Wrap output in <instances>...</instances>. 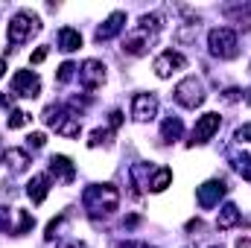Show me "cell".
<instances>
[{
	"label": "cell",
	"mask_w": 251,
	"mask_h": 248,
	"mask_svg": "<svg viewBox=\"0 0 251 248\" xmlns=\"http://www.w3.org/2000/svg\"><path fill=\"white\" fill-rule=\"evenodd\" d=\"M231 164H234V170L246 178L251 184V155H246V152H240V155H231Z\"/></svg>",
	"instance_id": "7402d4cb"
},
{
	"label": "cell",
	"mask_w": 251,
	"mask_h": 248,
	"mask_svg": "<svg viewBox=\"0 0 251 248\" xmlns=\"http://www.w3.org/2000/svg\"><path fill=\"white\" fill-rule=\"evenodd\" d=\"M50 187H53L50 173H38V175H32V178H29V184H26V196L32 198V204H41V201L47 198Z\"/></svg>",
	"instance_id": "9a60e30c"
},
{
	"label": "cell",
	"mask_w": 251,
	"mask_h": 248,
	"mask_svg": "<svg viewBox=\"0 0 251 248\" xmlns=\"http://www.w3.org/2000/svg\"><path fill=\"white\" fill-rule=\"evenodd\" d=\"M47 53H50L47 47H38V50H35V53L29 56V62H32V64H41V62H44V59H47Z\"/></svg>",
	"instance_id": "d6a6232c"
},
{
	"label": "cell",
	"mask_w": 251,
	"mask_h": 248,
	"mask_svg": "<svg viewBox=\"0 0 251 248\" xmlns=\"http://www.w3.org/2000/svg\"><path fill=\"white\" fill-rule=\"evenodd\" d=\"M47 143V134L44 131H32V134H26V146L29 149H41Z\"/></svg>",
	"instance_id": "83f0119b"
},
{
	"label": "cell",
	"mask_w": 251,
	"mask_h": 248,
	"mask_svg": "<svg viewBox=\"0 0 251 248\" xmlns=\"http://www.w3.org/2000/svg\"><path fill=\"white\" fill-rule=\"evenodd\" d=\"M170 184H173V170L170 167H161V170H155V175L149 181V190L152 193H164Z\"/></svg>",
	"instance_id": "44dd1931"
},
{
	"label": "cell",
	"mask_w": 251,
	"mask_h": 248,
	"mask_svg": "<svg viewBox=\"0 0 251 248\" xmlns=\"http://www.w3.org/2000/svg\"><path fill=\"white\" fill-rule=\"evenodd\" d=\"M152 175H155V167L152 164H131V170H128V178H131V187H137L134 193H143V190H149V181H152Z\"/></svg>",
	"instance_id": "2e32d148"
},
{
	"label": "cell",
	"mask_w": 251,
	"mask_h": 248,
	"mask_svg": "<svg viewBox=\"0 0 251 248\" xmlns=\"http://www.w3.org/2000/svg\"><path fill=\"white\" fill-rule=\"evenodd\" d=\"M0 105H3V108H12V97H6V94H0Z\"/></svg>",
	"instance_id": "e575fe53"
},
{
	"label": "cell",
	"mask_w": 251,
	"mask_h": 248,
	"mask_svg": "<svg viewBox=\"0 0 251 248\" xmlns=\"http://www.w3.org/2000/svg\"><path fill=\"white\" fill-rule=\"evenodd\" d=\"M123 26H126V12H111L105 21H102V26H97V41L102 44V41H111L114 35H120L123 32Z\"/></svg>",
	"instance_id": "4fadbf2b"
},
{
	"label": "cell",
	"mask_w": 251,
	"mask_h": 248,
	"mask_svg": "<svg viewBox=\"0 0 251 248\" xmlns=\"http://www.w3.org/2000/svg\"><path fill=\"white\" fill-rule=\"evenodd\" d=\"M120 125H123V111H111V114H108V128L117 131Z\"/></svg>",
	"instance_id": "1f68e13d"
},
{
	"label": "cell",
	"mask_w": 251,
	"mask_h": 248,
	"mask_svg": "<svg viewBox=\"0 0 251 248\" xmlns=\"http://www.w3.org/2000/svg\"><path fill=\"white\" fill-rule=\"evenodd\" d=\"M3 164H6V170H12V173H26L29 164H32V158H29L26 149H6V152H3Z\"/></svg>",
	"instance_id": "e0dca14e"
},
{
	"label": "cell",
	"mask_w": 251,
	"mask_h": 248,
	"mask_svg": "<svg viewBox=\"0 0 251 248\" xmlns=\"http://www.w3.org/2000/svg\"><path fill=\"white\" fill-rule=\"evenodd\" d=\"M38 32H41V21H38L32 12H18V15L9 21L6 38H9L12 47H21V44L32 41V35H38Z\"/></svg>",
	"instance_id": "277c9868"
},
{
	"label": "cell",
	"mask_w": 251,
	"mask_h": 248,
	"mask_svg": "<svg viewBox=\"0 0 251 248\" xmlns=\"http://www.w3.org/2000/svg\"><path fill=\"white\" fill-rule=\"evenodd\" d=\"M234 140H237V143H251V123L240 125V128L234 131Z\"/></svg>",
	"instance_id": "f546056e"
},
{
	"label": "cell",
	"mask_w": 251,
	"mask_h": 248,
	"mask_svg": "<svg viewBox=\"0 0 251 248\" xmlns=\"http://www.w3.org/2000/svg\"><path fill=\"white\" fill-rule=\"evenodd\" d=\"M173 99H176L181 108H199V105L204 102V88H201V82H199L196 76H187V79H181V82L176 85Z\"/></svg>",
	"instance_id": "8992f818"
},
{
	"label": "cell",
	"mask_w": 251,
	"mask_h": 248,
	"mask_svg": "<svg viewBox=\"0 0 251 248\" xmlns=\"http://www.w3.org/2000/svg\"><path fill=\"white\" fill-rule=\"evenodd\" d=\"M207 47L216 59H234L240 53V41H237V32L231 26H216L210 29L207 35Z\"/></svg>",
	"instance_id": "5b68a950"
},
{
	"label": "cell",
	"mask_w": 251,
	"mask_h": 248,
	"mask_svg": "<svg viewBox=\"0 0 251 248\" xmlns=\"http://www.w3.org/2000/svg\"><path fill=\"white\" fill-rule=\"evenodd\" d=\"M146 248H152V246H146Z\"/></svg>",
	"instance_id": "ab89813d"
},
{
	"label": "cell",
	"mask_w": 251,
	"mask_h": 248,
	"mask_svg": "<svg viewBox=\"0 0 251 248\" xmlns=\"http://www.w3.org/2000/svg\"><path fill=\"white\" fill-rule=\"evenodd\" d=\"M219 99H222V102H237V99H243V91H240V88H225V91L219 94Z\"/></svg>",
	"instance_id": "f1b7e54d"
},
{
	"label": "cell",
	"mask_w": 251,
	"mask_h": 248,
	"mask_svg": "<svg viewBox=\"0 0 251 248\" xmlns=\"http://www.w3.org/2000/svg\"><path fill=\"white\" fill-rule=\"evenodd\" d=\"M184 67H187V59H184L181 53L164 50V53L155 59V76H158V79H170L173 73H178V70H184Z\"/></svg>",
	"instance_id": "30bf717a"
},
{
	"label": "cell",
	"mask_w": 251,
	"mask_h": 248,
	"mask_svg": "<svg viewBox=\"0 0 251 248\" xmlns=\"http://www.w3.org/2000/svg\"><path fill=\"white\" fill-rule=\"evenodd\" d=\"M237 225H243V213H240V207L237 204H222V210H219V219H216V228L219 231H231V228H237Z\"/></svg>",
	"instance_id": "ac0fdd59"
},
{
	"label": "cell",
	"mask_w": 251,
	"mask_h": 248,
	"mask_svg": "<svg viewBox=\"0 0 251 248\" xmlns=\"http://www.w3.org/2000/svg\"><path fill=\"white\" fill-rule=\"evenodd\" d=\"M82 207L88 210V216L97 222V219H105L111 213H117L120 207V190L114 184H91L85 187L82 193Z\"/></svg>",
	"instance_id": "6da1fadb"
},
{
	"label": "cell",
	"mask_w": 251,
	"mask_h": 248,
	"mask_svg": "<svg viewBox=\"0 0 251 248\" xmlns=\"http://www.w3.org/2000/svg\"><path fill=\"white\" fill-rule=\"evenodd\" d=\"M161 32V15H143L134 29H128L123 38V53L128 56H143Z\"/></svg>",
	"instance_id": "7a4b0ae2"
},
{
	"label": "cell",
	"mask_w": 251,
	"mask_h": 248,
	"mask_svg": "<svg viewBox=\"0 0 251 248\" xmlns=\"http://www.w3.org/2000/svg\"><path fill=\"white\" fill-rule=\"evenodd\" d=\"M64 222H67V213L56 216V219H50V225H47V231H44V240H47V243H53V240L59 237V231H62Z\"/></svg>",
	"instance_id": "484cf974"
},
{
	"label": "cell",
	"mask_w": 251,
	"mask_h": 248,
	"mask_svg": "<svg viewBox=\"0 0 251 248\" xmlns=\"http://www.w3.org/2000/svg\"><path fill=\"white\" fill-rule=\"evenodd\" d=\"M59 248H85V246H79L76 240H70V243H62V246H59Z\"/></svg>",
	"instance_id": "d590c367"
},
{
	"label": "cell",
	"mask_w": 251,
	"mask_h": 248,
	"mask_svg": "<svg viewBox=\"0 0 251 248\" xmlns=\"http://www.w3.org/2000/svg\"><path fill=\"white\" fill-rule=\"evenodd\" d=\"M243 99H246V102L251 105V91H246V94H243Z\"/></svg>",
	"instance_id": "f35d334b"
},
{
	"label": "cell",
	"mask_w": 251,
	"mask_h": 248,
	"mask_svg": "<svg viewBox=\"0 0 251 248\" xmlns=\"http://www.w3.org/2000/svg\"><path fill=\"white\" fill-rule=\"evenodd\" d=\"M158 114V97L155 94H134L131 99V117L137 123H146V120H155Z\"/></svg>",
	"instance_id": "8fae6325"
},
{
	"label": "cell",
	"mask_w": 251,
	"mask_h": 248,
	"mask_svg": "<svg viewBox=\"0 0 251 248\" xmlns=\"http://www.w3.org/2000/svg\"><path fill=\"white\" fill-rule=\"evenodd\" d=\"M181 134H184V123L170 114V117L164 120V125H161V137H164L167 143H173V140H181Z\"/></svg>",
	"instance_id": "ffe728a7"
},
{
	"label": "cell",
	"mask_w": 251,
	"mask_h": 248,
	"mask_svg": "<svg viewBox=\"0 0 251 248\" xmlns=\"http://www.w3.org/2000/svg\"><path fill=\"white\" fill-rule=\"evenodd\" d=\"M41 120L50 125L56 134H62V137H79V131H82L79 117L73 111H64L62 105H47L44 114H41Z\"/></svg>",
	"instance_id": "3957f363"
},
{
	"label": "cell",
	"mask_w": 251,
	"mask_h": 248,
	"mask_svg": "<svg viewBox=\"0 0 251 248\" xmlns=\"http://www.w3.org/2000/svg\"><path fill=\"white\" fill-rule=\"evenodd\" d=\"M102 82H105V64L102 62L85 59L79 64V85L85 91H97V88H102Z\"/></svg>",
	"instance_id": "9c48e42d"
},
{
	"label": "cell",
	"mask_w": 251,
	"mask_h": 248,
	"mask_svg": "<svg viewBox=\"0 0 251 248\" xmlns=\"http://www.w3.org/2000/svg\"><path fill=\"white\" fill-rule=\"evenodd\" d=\"M12 94H15V97H26V99H35V97L41 94V79H38V73H32V70H18V73L12 76Z\"/></svg>",
	"instance_id": "ba28073f"
},
{
	"label": "cell",
	"mask_w": 251,
	"mask_h": 248,
	"mask_svg": "<svg viewBox=\"0 0 251 248\" xmlns=\"http://www.w3.org/2000/svg\"><path fill=\"white\" fill-rule=\"evenodd\" d=\"M29 120H32V117H29L26 111H21V108H12V111H9V117H6V125H9V128H21V125H26Z\"/></svg>",
	"instance_id": "d4e9b609"
},
{
	"label": "cell",
	"mask_w": 251,
	"mask_h": 248,
	"mask_svg": "<svg viewBox=\"0 0 251 248\" xmlns=\"http://www.w3.org/2000/svg\"><path fill=\"white\" fill-rule=\"evenodd\" d=\"M225 181H219V178H213V181H204V184L196 190V201H199V207H204V210H210V207H216L219 204V198L225 196Z\"/></svg>",
	"instance_id": "7c38bea8"
},
{
	"label": "cell",
	"mask_w": 251,
	"mask_h": 248,
	"mask_svg": "<svg viewBox=\"0 0 251 248\" xmlns=\"http://www.w3.org/2000/svg\"><path fill=\"white\" fill-rule=\"evenodd\" d=\"M18 213V228L12 231L15 237H24V234H29L32 228H35V219H32V213L29 210H15Z\"/></svg>",
	"instance_id": "603a6c76"
},
{
	"label": "cell",
	"mask_w": 251,
	"mask_h": 248,
	"mask_svg": "<svg viewBox=\"0 0 251 248\" xmlns=\"http://www.w3.org/2000/svg\"><path fill=\"white\" fill-rule=\"evenodd\" d=\"M237 248H251V240H237Z\"/></svg>",
	"instance_id": "8d00e7d4"
},
{
	"label": "cell",
	"mask_w": 251,
	"mask_h": 248,
	"mask_svg": "<svg viewBox=\"0 0 251 248\" xmlns=\"http://www.w3.org/2000/svg\"><path fill=\"white\" fill-rule=\"evenodd\" d=\"M114 248H146L143 243H117Z\"/></svg>",
	"instance_id": "836d02e7"
},
{
	"label": "cell",
	"mask_w": 251,
	"mask_h": 248,
	"mask_svg": "<svg viewBox=\"0 0 251 248\" xmlns=\"http://www.w3.org/2000/svg\"><path fill=\"white\" fill-rule=\"evenodd\" d=\"M111 134H114L111 128H94V131L88 134V146H91V149H97V146H105V143L111 140Z\"/></svg>",
	"instance_id": "cb8c5ba5"
},
{
	"label": "cell",
	"mask_w": 251,
	"mask_h": 248,
	"mask_svg": "<svg viewBox=\"0 0 251 248\" xmlns=\"http://www.w3.org/2000/svg\"><path fill=\"white\" fill-rule=\"evenodd\" d=\"M3 73H6V62L0 59V79H3Z\"/></svg>",
	"instance_id": "74e56055"
},
{
	"label": "cell",
	"mask_w": 251,
	"mask_h": 248,
	"mask_svg": "<svg viewBox=\"0 0 251 248\" xmlns=\"http://www.w3.org/2000/svg\"><path fill=\"white\" fill-rule=\"evenodd\" d=\"M0 231H12V210L0 204Z\"/></svg>",
	"instance_id": "4dcf8cb0"
},
{
	"label": "cell",
	"mask_w": 251,
	"mask_h": 248,
	"mask_svg": "<svg viewBox=\"0 0 251 248\" xmlns=\"http://www.w3.org/2000/svg\"><path fill=\"white\" fill-rule=\"evenodd\" d=\"M50 178H56L62 184H70L76 178V167H73V161L67 155H53L50 158Z\"/></svg>",
	"instance_id": "5bb4252c"
},
{
	"label": "cell",
	"mask_w": 251,
	"mask_h": 248,
	"mask_svg": "<svg viewBox=\"0 0 251 248\" xmlns=\"http://www.w3.org/2000/svg\"><path fill=\"white\" fill-rule=\"evenodd\" d=\"M219 125H222V117L216 114V111H207V114H201L196 125H193V134H190L187 146H201V143H207L216 131H219Z\"/></svg>",
	"instance_id": "52a82bcc"
},
{
	"label": "cell",
	"mask_w": 251,
	"mask_h": 248,
	"mask_svg": "<svg viewBox=\"0 0 251 248\" xmlns=\"http://www.w3.org/2000/svg\"><path fill=\"white\" fill-rule=\"evenodd\" d=\"M73 76H79V67L73 62H64L62 67H59V73H56V82H59V85H67Z\"/></svg>",
	"instance_id": "4316f807"
},
{
	"label": "cell",
	"mask_w": 251,
	"mask_h": 248,
	"mask_svg": "<svg viewBox=\"0 0 251 248\" xmlns=\"http://www.w3.org/2000/svg\"><path fill=\"white\" fill-rule=\"evenodd\" d=\"M79 47H82V32L73 29V26H62V29H59V50L73 53V50H79Z\"/></svg>",
	"instance_id": "d6986e66"
}]
</instances>
